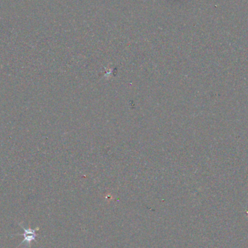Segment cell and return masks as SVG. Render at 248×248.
Returning a JSON list of instances; mask_svg holds the SVG:
<instances>
[{"label":"cell","mask_w":248,"mask_h":248,"mask_svg":"<svg viewBox=\"0 0 248 248\" xmlns=\"http://www.w3.org/2000/svg\"><path fill=\"white\" fill-rule=\"evenodd\" d=\"M23 228V230H24V234H22L25 237L24 239L23 240L22 243L21 244H23V243H25V242H27L28 244L31 243V242L32 241V240H34L35 239V237H36V230L38 229L37 228H36V229H31V228H28V229H26L25 228H23V226H21Z\"/></svg>","instance_id":"6da1fadb"}]
</instances>
